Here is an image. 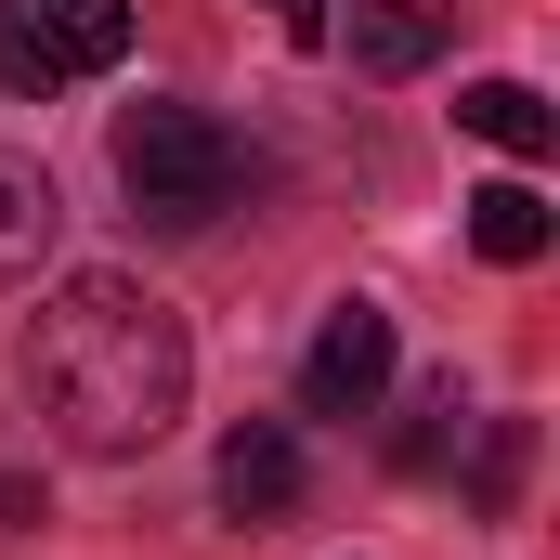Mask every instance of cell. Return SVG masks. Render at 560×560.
<instances>
[{"label": "cell", "mask_w": 560, "mask_h": 560, "mask_svg": "<svg viewBox=\"0 0 560 560\" xmlns=\"http://www.w3.org/2000/svg\"><path fill=\"white\" fill-rule=\"evenodd\" d=\"M456 443H469V405H456V378H430V392H418V418L392 430V469H443Z\"/></svg>", "instance_id": "obj_11"}, {"label": "cell", "mask_w": 560, "mask_h": 560, "mask_svg": "<svg viewBox=\"0 0 560 560\" xmlns=\"http://www.w3.org/2000/svg\"><path fill=\"white\" fill-rule=\"evenodd\" d=\"M469 509L482 522H509V495H522V456H535V418H469Z\"/></svg>", "instance_id": "obj_10"}, {"label": "cell", "mask_w": 560, "mask_h": 560, "mask_svg": "<svg viewBox=\"0 0 560 560\" xmlns=\"http://www.w3.org/2000/svg\"><path fill=\"white\" fill-rule=\"evenodd\" d=\"M378 392H392V313L378 300H326V326L300 352V405L313 418H365Z\"/></svg>", "instance_id": "obj_4"}, {"label": "cell", "mask_w": 560, "mask_h": 560, "mask_svg": "<svg viewBox=\"0 0 560 560\" xmlns=\"http://www.w3.org/2000/svg\"><path fill=\"white\" fill-rule=\"evenodd\" d=\"M131 52V0H0V92H79Z\"/></svg>", "instance_id": "obj_3"}, {"label": "cell", "mask_w": 560, "mask_h": 560, "mask_svg": "<svg viewBox=\"0 0 560 560\" xmlns=\"http://www.w3.org/2000/svg\"><path fill=\"white\" fill-rule=\"evenodd\" d=\"M261 13H275L287 39H326V0H261Z\"/></svg>", "instance_id": "obj_12"}, {"label": "cell", "mask_w": 560, "mask_h": 560, "mask_svg": "<svg viewBox=\"0 0 560 560\" xmlns=\"http://www.w3.org/2000/svg\"><path fill=\"white\" fill-rule=\"evenodd\" d=\"M118 183H131V209L156 235H196L248 196V143L209 105H118Z\"/></svg>", "instance_id": "obj_2"}, {"label": "cell", "mask_w": 560, "mask_h": 560, "mask_svg": "<svg viewBox=\"0 0 560 560\" xmlns=\"http://www.w3.org/2000/svg\"><path fill=\"white\" fill-rule=\"evenodd\" d=\"M196 392V352H183V313L131 275H66L39 313H26V405L52 443L79 456H143L170 443Z\"/></svg>", "instance_id": "obj_1"}, {"label": "cell", "mask_w": 560, "mask_h": 560, "mask_svg": "<svg viewBox=\"0 0 560 560\" xmlns=\"http://www.w3.org/2000/svg\"><path fill=\"white\" fill-rule=\"evenodd\" d=\"M209 495H222V522H287V509H300V430H287V418L222 430V469H209Z\"/></svg>", "instance_id": "obj_5"}, {"label": "cell", "mask_w": 560, "mask_h": 560, "mask_svg": "<svg viewBox=\"0 0 560 560\" xmlns=\"http://www.w3.org/2000/svg\"><path fill=\"white\" fill-rule=\"evenodd\" d=\"M52 248H66V196H52V170H39V156H13V143H0V287H39Z\"/></svg>", "instance_id": "obj_6"}, {"label": "cell", "mask_w": 560, "mask_h": 560, "mask_svg": "<svg viewBox=\"0 0 560 560\" xmlns=\"http://www.w3.org/2000/svg\"><path fill=\"white\" fill-rule=\"evenodd\" d=\"M456 118L495 143V156H548V143H560V118H548V92H535V79H469V92H456Z\"/></svg>", "instance_id": "obj_9"}, {"label": "cell", "mask_w": 560, "mask_h": 560, "mask_svg": "<svg viewBox=\"0 0 560 560\" xmlns=\"http://www.w3.org/2000/svg\"><path fill=\"white\" fill-rule=\"evenodd\" d=\"M548 196H535V183H482V196H469V248H482V261H495V275H522V261H548Z\"/></svg>", "instance_id": "obj_8"}, {"label": "cell", "mask_w": 560, "mask_h": 560, "mask_svg": "<svg viewBox=\"0 0 560 560\" xmlns=\"http://www.w3.org/2000/svg\"><path fill=\"white\" fill-rule=\"evenodd\" d=\"M456 39V0H352V66L365 79H418Z\"/></svg>", "instance_id": "obj_7"}]
</instances>
